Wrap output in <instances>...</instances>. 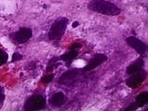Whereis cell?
<instances>
[{
	"instance_id": "cell-1",
	"label": "cell",
	"mask_w": 148,
	"mask_h": 111,
	"mask_svg": "<svg viewBox=\"0 0 148 111\" xmlns=\"http://www.w3.org/2000/svg\"><path fill=\"white\" fill-rule=\"evenodd\" d=\"M89 10L108 16H116L120 14L121 10L114 3L106 0H92L88 5Z\"/></svg>"
},
{
	"instance_id": "cell-2",
	"label": "cell",
	"mask_w": 148,
	"mask_h": 111,
	"mask_svg": "<svg viewBox=\"0 0 148 111\" xmlns=\"http://www.w3.org/2000/svg\"><path fill=\"white\" fill-rule=\"evenodd\" d=\"M68 19L65 17H60L51 25L48 37L50 41H59L62 39L66 31Z\"/></svg>"
},
{
	"instance_id": "cell-3",
	"label": "cell",
	"mask_w": 148,
	"mask_h": 111,
	"mask_svg": "<svg viewBox=\"0 0 148 111\" xmlns=\"http://www.w3.org/2000/svg\"><path fill=\"white\" fill-rule=\"evenodd\" d=\"M46 104V99L42 95H33L25 102L24 110L32 111L41 110L45 107Z\"/></svg>"
},
{
	"instance_id": "cell-4",
	"label": "cell",
	"mask_w": 148,
	"mask_h": 111,
	"mask_svg": "<svg viewBox=\"0 0 148 111\" xmlns=\"http://www.w3.org/2000/svg\"><path fill=\"white\" fill-rule=\"evenodd\" d=\"M125 41L129 46L135 50L140 57L143 58L147 56L148 46L140 40L135 37L130 36L126 38Z\"/></svg>"
},
{
	"instance_id": "cell-5",
	"label": "cell",
	"mask_w": 148,
	"mask_h": 111,
	"mask_svg": "<svg viewBox=\"0 0 148 111\" xmlns=\"http://www.w3.org/2000/svg\"><path fill=\"white\" fill-rule=\"evenodd\" d=\"M147 75L146 70L142 68L138 72L132 74L130 77L126 79L125 81L126 85L132 89H136L145 81Z\"/></svg>"
},
{
	"instance_id": "cell-6",
	"label": "cell",
	"mask_w": 148,
	"mask_h": 111,
	"mask_svg": "<svg viewBox=\"0 0 148 111\" xmlns=\"http://www.w3.org/2000/svg\"><path fill=\"white\" fill-rule=\"evenodd\" d=\"M80 71L77 68L70 69L63 72L58 79V83L60 85H72L77 81Z\"/></svg>"
},
{
	"instance_id": "cell-7",
	"label": "cell",
	"mask_w": 148,
	"mask_h": 111,
	"mask_svg": "<svg viewBox=\"0 0 148 111\" xmlns=\"http://www.w3.org/2000/svg\"><path fill=\"white\" fill-rule=\"evenodd\" d=\"M32 30L27 28H22L18 31L11 33L10 37L13 41L18 44H23L32 37Z\"/></svg>"
},
{
	"instance_id": "cell-8",
	"label": "cell",
	"mask_w": 148,
	"mask_h": 111,
	"mask_svg": "<svg viewBox=\"0 0 148 111\" xmlns=\"http://www.w3.org/2000/svg\"><path fill=\"white\" fill-rule=\"evenodd\" d=\"M107 60L108 57L104 54H96L91 58L87 65L82 69V71L83 72H87L93 70L104 63Z\"/></svg>"
},
{
	"instance_id": "cell-9",
	"label": "cell",
	"mask_w": 148,
	"mask_h": 111,
	"mask_svg": "<svg viewBox=\"0 0 148 111\" xmlns=\"http://www.w3.org/2000/svg\"><path fill=\"white\" fill-rule=\"evenodd\" d=\"M81 47L82 45L79 43H74L67 52L60 56V59L65 62L66 66L69 67L71 65L73 60L78 56L79 50Z\"/></svg>"
},
{
	"instance_id": "cell-10",
	"label": "cell",
	"mask_w": 148,
	"mask_h": 111,
	"mask_svg": "<svg viewBox=\"0 0 148 111\" xmlns=\"http://www.w3.org/2000/svg\"><path fill=\"white\" fill-rule=\"evenodd\" d=\"M145 65V61L143 58L140 57L132 62L126 68V72L127 75H131L138 72L143 68Z\"/></svg>"
},
{
	"instance_id": "cell-11",
	"label": "cell",
	"mask_w": 148,
	"mask_h": 111,
	"mask_svg": "<svg viewBox=\"0 0 148 111\" xmlns=\"http://www.w3.org/2000/svg\"><path fill=\"white\" fill-rule=\"evenodd\" d=\"M66 102V96L63 92H58L52 95L50 99V103L53 106L56 108H59L64 104Z\"/></svg>"
},
{
	"instance_id": "cell-12",
	"label": "cell",
	"mask_w": 148,
	"mask_h": 111,
	"mask_svg": "<svg viewBox=\"0 0 148 111\" xmlns=\"http://www.w3.org/2000/svg\"><path fill=\"white\" fill-rule=\"evenodd\" d=\"M148 102V92L143 91L140 93L136 98V104L138 108L143 107L146 105Z\"/></svg>"
},
{
	"instance_id": "cell-13",
	"label": "cell",
	"mask_w": 148,
	"mask_h": 111,
	"mask_svg": "<svg viewBox=\"0 0 148 111\" xmlns=\"http://www.w3.org/2000/svg\"><path fill=\"white\" fill-rule=\"evenodd\" d=\"M59 59H60V58H59L58 57H54L51 60H49L46 68V71L47 72H52L53 71L54 68L58 67V62Z\"/></svg>"
},
{
	"instance_id": "cell-14",
	"label": "cell",
	"mask_w": 148,
	"mask_h": 111,
	"mask_svg": "<svg viewBox=\"0 0 148 111\" xmlns=\"http://www.w3.org/2000/svg\"><path fill=\"white\" fill-rule=\"evenodd\" d=\"M8 55L7 53L0 49V66L5 64L8 60Z\"/></svg>"
},
{
	"instance_id": "cell-15",
	"label": "cell",
	"mask_w": 148,
	"mask_h": 111,
	"mask_svg": "<svg viewBox=\"0 0 148 111\" xmlns=\"http://www.w3.org/2000/svg\"><path fill=\"white\" fill-rule=\"evenodd\" d=\"M54 75L53 74H49L41 78V81L45 84H48L52 82L54 79Z\"/></svg>"
},
{
	"instance_id": "cell-16",
	"label": "cell",
	"mask_w": 148,
	"mask_h": 111,
	"mask_svg": "<svg viewBox=\"0 0 148 111\" xmlns=\"http://www.w3.org/2000/svg\"><path fill=\"white\" fill-rule=\"evenodd\" d=\"M5 99V94L4 88L0 86V109L2 107Z\"/></svg>"
},
{
	"instance_id": "cell-17",
	"label": "cell",
	"mask_w": 148,
	"mask_h": 111,
	"mask_svg": "<svg viewBox=\"0 0 148 111\" xmlns=\"http://www.w3.org/2000/svg\"><path fill=\"white\" fill-rule=\"evenodd\" d=\"M23 58V55L18 52H15L12 56V62L18 61Z\"/></svg>"
},
{
	"instance_id": "cell-18",
	"label": "cell",
	"mask_w": 148,
	"mask_h": 111,
	"mask_svg": "<svg viewBox=\"0 0 148 111\" xmlns=\"http://www.w3.org/2000/svg\"><path fill=\"white\" fill-rule=\"evenodd\" d=\"M138 108L136 104L135 103H132L131 104H129L127 107L125 108L123 110L124 111H134V110H136Z\"/></svg>"
},
{
	"instance_id": "cell-19",
	"label": "cell",
	"mask_w": 148,
	"mask_h": 111,
	"mask_svg": "<svg viewBox=\"0 0 148 111\" xmlns=\"http://www.w3.org/2000/svg\"><path fill=\"white\" fill-rule=\"evenodd\" d=\"M79 25V22H77V21H75V22H73V23H72V27L74 28H75L78 27Z\"/></svg>"
}]
</instances>
